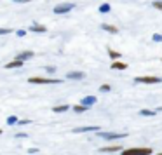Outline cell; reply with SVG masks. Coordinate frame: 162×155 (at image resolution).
<instances>
[{
    "label": "cell",
    "instance_id": "obj_1",
    "mask_svg": "<svg viewBox=\"0 0 162 155\" xmlns=\"http://www.w3.org/2000/svg\"><path fill=\"white\" fill-rule=\"evenodd\" d=\"M120 155H152V148L150 147H133V148H127V150H122Z\"/></svg>",
    "mask_w": 162,
    "mask_h": 155
},
{
    "label": "cell",
    "instance_id": "obj_2",
    "mask_svg": "<svg viewBox=\"0 0 162 155\" xmlns=\"http://www.w3.org/2000/svg\"><path fill=\"white\" fill-rule=\"evenodd\" d=\"M30 84H59V78H44V77H30Z\"/></svg>",
    "mask_w": 162,
    "mask_h": 155
},
{
    "label": "cell",
    "instance_id": "obj_3",
    "mask_svg": "<svg viewBox=\"0 0 162 155\" xmlns=\"http://www.w3.org/2000/svg\"><path fill=\"white\" fill-rule=\"evenodd\" d=\"M98 136L105 140H119V138H126L127 133H98Z\"/></svg>",
    "mask_w": 162,
    "mask_h": 155
},
{
    "label": "cell",
    "instance_id": "obj_4",
    "mask_svg": "<svg viewBox=\"0 0 162 155\" xmlns=\"http://www.w3.org/2000/svg\"><path fill=\"white\" fill-rule=\"evenodd\" d=\"M134 80L141 82V84H159V82H162L160 77H136Z\"/></svg>",
    "mask_w": 162,
    "mask_h": 155
},
{
    "label": "cell",
    "instance_id": "obj_5",
    "mask_svg": "<svg viewBox=\"0 0 162 155\" xmlns=\"http://www.w3.org/2000/svg\"><path fill=\"white\" fill-rule=\"evenodd\" d=\"M75 7V4H59L54 7V14H63V12H68Z\"/></svg>",
    "mask_w": 162,
    "mask_h": 155
},
{
    "label": "cell",
    "instance_id": "obj_6",
    "mask_svg": "<svg viewBox=\"0 0 162 155\" xmlns=\"http://www.w3.org/2000/svg\"><path fill=\"white\" fill-rule=\"evenodd\" d=\"M89 131H101L99 126H85V127H75L73 129V133H89Z\"/></svg>",
    "mask_w": 162,
    "mask_h": 155
},
{
    "label": "cell",
    "instance_id": "obj_7",
    "mask_svg": "<svg viewBox=\"0 0 162 155\" xmlns=\"http://www.w3.org/2000/svg\"><path fill=\"white\" fill-rule=\"evenodd\" d=\"M94 103H96V98H94V96H85V98H82V101H80V105H84L85 108L92 106Z\"/></svg>",
    "mask_w": 162,
    "mask_h": 155
},
{
    "label": "cell",
    "instance_id": "obj_8",
    "mask_svg": "<svg viewBox=\"0 0 162 155\" xmlns=\"http://www.w3.org/2000/svg\"><path fill=\"white\" fill-rule=\"evenodd\" d=\"M30 58H33V52H31V51H25V52H19L16 59H19V61H23V63H25V61H26V59H30Z\"/></svg>",
    "mask_w": 162,
    "mask_h": 155
},
{
    "label": "cell",
    "instance_id": "obj_9",
    "mask_svg": "<svg viewBox=\"0 0 162 155\" xmlns=\"http://www.w3.org/2000/svg\"><path fill=\"white\" fill-rule=\"evenodd\" d=\"M30 31H35V33H45V31H47V28H45V26H44V25H31V26H30Z\"/></svg>",
    "mask_w": 162,
    "mask_h": 155
},
{
    "label": "cell",
    "instance_id": "obj_10",
    "mask_svg": "<svg viewBox=\"0 0 162 155\" xmlns=\"http://www.w3.org/2000/svg\"><path fill=\"white\" fill-rule=\"evenodd\" d=\"M122 148L120 147H117V145H112V147H101L99 148V152L101 153H108V152H120Z\"/></svg>",
    "mask_w": 162,
    "mask_h": 155
},
{
    "label": "cell",
    "instance_id": "obj_11",
    "mask_svg": "<svg viewBox=\"0 0 162 155\" xmlns=\"http://www.w3.org/2000/svg\"><path fill=\"white\" fill-rule=\"evenodd\" d=\"M66 77H68V78H73V80H77V78L80 80V78L85 77V73H84V71H70Z\"/></svg>",
    "mask_w": 162,
    "mask_h": 155
},
{
    "label": "cell",
    "instance_id": "obj_12",
    "mask_svg": "<svg viewBox=\"0 0 162 155\" xmlns=\"http://www.w3.org/2000/svg\"><path fill=\"white\" fill-rule=\"evenodd\" d=\"M23 64H25L23 61H19V59H14V61H11V63L5 64V68H7V70H9V68H19V66H23Z\"/></svg>",
    "mask_w": 162,
    "mask_h": 155
},
{
    "label": "cell",
    "instance_id": "obj_13",
    "mask_svg": "<svg viewBox=\"0 0 162 155\" xmlns=\"http://www.w3.org/2000/svg\"><path fill=\"white\" fill-rule=\"evenodd\" d=\"M112 68H113V70H126V68H127V63H120V61H113V63H112Z\"/></svg>",
    "mask_w": 162,
    "mask_h": 155
},
{
    "label": "cell",
    "instance_id": "obj_14",
    "mask_svg": "<svg viewBox=\"0 0 162 155\" xmlns=\"http://www.w3.org/2000/svg\"><path fill=\"white\" fill-rule=\"evenodd\" d=\"M103 30H106V31H110V33H119V28L117 26H113V25H103Z\"/></svg>",
    "mask_w": 162,
    "mask_h": 155
},
{
    "label": "cell",
    "instance_id": "obj_15",
    "mask_svg": "<svg viewBox=\"0 0 162 155\" xmlns=\"http://www.w3.org/2000/svg\"><path fill=\"white\" fill-rule=\"evenodd\" d=\"M68 108H70L68 105H59V106H54V108H52V112H56V113H61V112H66Z\"/></svg>",
    "mask_w": 162,
    "mask_h": 155
},
{
    "label": "cell",
    "instance_id": "obj_16",
    "mask_svg": "<svg viewBox=\"0 0 162 155\" xmlns=\"http://www.w3.org/2000/svg\"><path fill=\"white\" fill-rule=\"evenodd\" d=\"M108 54H110L112 59H119L120 58V52H117V51H113V49H108Z\"/></svg>",
    "mask_w": 162,
    "mask_h": 155
},
{
    "label": "cell",
    "instance_id": "obj_17",
    "mask_svg": "<svg viewBox=\"0 0 162 155\" xmlns=\"http://www.w3.org/2000/svg\"><path fill=\"white\" fill-rule=\"evenodd\" d=\"M110 4H101L99 5V12H110Z\"/></svg>",
    "mask_w": 162,
    "mask_h": 155
},
{
    "label": "cell",
    "instance_id": "obj_18",
    "mask_svg": "<svg viewBox=\"0 0 162 155\" xmlns=\"http://www.w3.org/2000/svg\"><path fill=\"white\" fill-rule=\"evenodd\" d=\"M140 113H141V115H145V117H154L157 112H154V110H141Z\"/></svg>",
    "mask_w": 162,
    "mask_h": 155
},
{
    "label": "cell",
    "instance_id": "obj_19",
    "mask_svg": "<svg viewBox=\"0 0 162 155\" xmlns=\"http://www.w3.org/2000/svg\"><path fill=\"white\" fill-rule=\"evenodd\" d=\"M18 122H19V120H18V117H14V115H11V117L7 119V124H9V126H14V124H18Z\"/></svg>",
    "mask_w": 162,
    "mask_h": 155
},
{
    "label": "cell",
    "instance_id": "obj_20",
    "mask_svg": "<svg viewBox=\"0 0 162 155\" xmlns=\"http://www.w3.org/2000/svg\"><path fill=\"white\" fill-rule=\"evenodd\" d=\"M73 110H75L77 113H82V112H85L87 108H85L84 105H75V106H73Z\"/></svg>",
    "mask_w": 162,
    "mask_h": 155
},
{
    "label": "cell",
    "instance_id": "obj_21",
    "mask_svg": "<svg viewBox=\"0 0 162 155\" xmlns=\"http://www.w3.org/2000/svg\"><path fill=\"white\" fill-rule=\"evenodd\" d=\"M99 91H101V92H108V91H110V85H108V84H103L101 87H99Z\"/></svg>",
    "mask_w": 162,
    "mask_h": 155
},
{
    "label": "cell",
    "instance_id": "obj_22",
    "mask_svg": "<svg viewBox=\"0 0 162 155\" xmlns=\"http://www.w3.org/2000/svg\"><path fill=\"white\" fill-rule=\"evenodd\" d=\"M12 30L11 28H0V35H7V33H11Z\"/></svg>",
    "mask_w": 162,
    "mask_h": 155
},
{
    "label": "cell",
    "instance_id": "obj_23",
    "mask_svg": "<svg viewBox=\"0 0 162 155\" xmlns=\"http://www.w3.org/2000/svg\"><path fill=\"white\" fill-rule=\"evenodd\" d=\"M154 42H162V35L155 33V35H154Z\"/></svg>",
    "mask_w": 162,
    "mask_h": 155
},
{
    "label": "cell",
    "instance_id": "obj_24",
    "mask_svg": "<svg viewBox=\"0 0 162 155\" xmlns=\"http://www.w3.org/2000/svg\"><path fill=\"white\" fill-rule=\"evenodd\" d=\"M154 7L159 9V11H162V2H154Z\"/></svg>",
    "mask_w": 162,
    "mask_h": 155
},
{
    "label": "cell",
    "instance_id": "obj_25",
    "mask_svg": "<svg viewBox=\"0 0 162 155\" xmlns=\"http://www.w3.org/2000/svg\"><path fill=\"white\" fill-rule=\"evenodd\" d=\"M18 35L23 37V35H26V31H25V30H18Z\"/></svg>",
    "mask_w": 162,
    "mask_h": 155
},
{
    "label": "cell",
    "instance_id": "obj_26",
    "mask_svg": "<svg viewBox=\"0 0 162 155\" xmlns=\"http://www.w3.org/2000/svg\"><path fill=\"white\" fill-rule=\"evenodd\" d=\"M157 155H162V152H160V153H157Z\"/></svg>",
    "mask_w": 162,
    "mask_h": 155
},
{
    "label": "cell",
    "instance_id": "obj_27",
    "mask_svg": "<svg viewBox=\"0 0 162 155\" xmlns=\"http://www.w3.org/2000/svg\"><path fill=\"white\" fill-rule=\"evenodd\" d=\"M0 134H2V131H0Z\"/></svg>",
    "mask_w": 162,
    "mask_h": 155
}]
</instances>
